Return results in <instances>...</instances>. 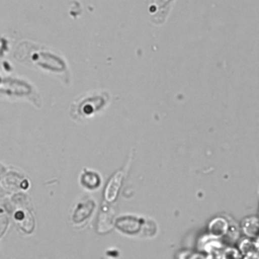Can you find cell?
<instances>
[{"instance_id":"1","label":"cell","mask_w":259,"mask_h":259,"mask_svg":"<svg viewBox=\"0 0 259 259\" xmlns=\"http://www.w3.org/2000/svg\"><path fill=\"white\" fill-rule=\"evenodd\" d=\"M174 0H149V12L151 13V20L155 24H162Z\"/></svg>"},{"instance_id":"2","label":"cell","mask_w":259,"mask_h":259,"mask_svg":"<svg viewBox=\"0 0 259 259\" xmlns=\"http://www.w3.org/2000/svg\"><path fill=\"white\" fill-rule=\"evenodd\" d=\"M94 205L95 204H94L93 200H85V201L79 202L72 214L73 222L76 224H79V223H82L83 221L87 220L90 217V214L92 213Z\"/></svg>"},{"instance_id":"3","label":"cell","mask_w":259,"mask_h":259,"mask_svg":"<svg viewBox=\"0 0 259 259\" xmlns=\"http://www.w3.org/2000/svg\"><path fill=\"white\" fill-rule=\"evenodd\" d=\"M123 179V171L116 172L108 181L105 189V198L107 201H113L116 198L117 192L120 188Z\"/></svg>"},{"instance_id":"4","label":"cell","mask_w":259,"mask_h":259,"mask_svg":"<svg viewBox=\"0 0 259 259\" xmlns=\"http://www.w3.org/2000/svg\"><path fill=\"white\" fill-rule=\"evenodd\" d=\"M80 183L87 189H95L100 184V177L93 171L84 170L80 178Z\"/></svg>"},{"instance_id":"5","label":"cell","mask_w":259,"mask_h":259,"mask_svg":"<svg viewBox=\"0 0 259 259\" xmlns=\"http://www.w3.org/2000/svg\"><path fill=\"white\" fill-rule=\"evenodd\" d=\"M8 226V219L5 214H0V237L4 234Z\"/></svg>"}]
</instances>
